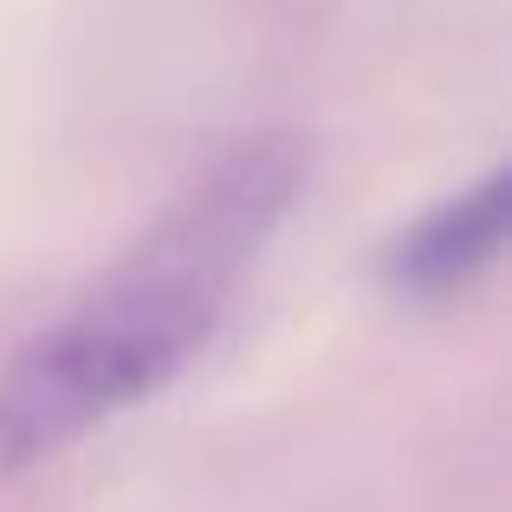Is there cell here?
<instances>
[{"label":"cell","instance_id":"obj_1","mask_svg":"<svg viewBox=\"0 0 512 512\" xmlns=\"http://www.w3.org/2000/svg\"><path fill=\"white\" fill-rule=\"evenodd\" d=\"M312 182L286 124L221 143L124 253L0 363V474L59 461L124 409L163 396L221 338L247 273Z\"/></svg>","mask_w":512,"mask_h":512},{"label":"cell","instance_id":"obj_2","mask_svg":"<svg viewBox=\"0 0 512 512\" xmlns=\"http://www.w3.org/2000/svg\"><path fill=\"white\" fill-rule=\"evenodd\" d=\"M506 227H512V175L487 169L383 240L376 286L402 305H441L454 292H467L487 266H500Z\"/></svg>","mask_w":512,"mask_h":512}]
</instances>
